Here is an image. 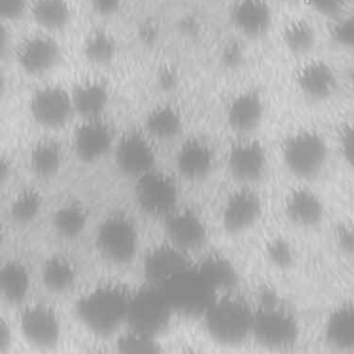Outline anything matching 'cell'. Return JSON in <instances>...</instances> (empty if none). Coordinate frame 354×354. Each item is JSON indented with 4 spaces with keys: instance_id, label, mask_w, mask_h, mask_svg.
Here are the masks:
<instances>
[{
    "instance_id": "cell-1",
    "label": "cell",
    "mask_w": 354,
    "mask_h": 354,
    "mask_svg": "<svg viewBox=\"0 0 354 354\" xmlns=\"http://www.w3.org/2000/svg\"><path fill=\"white\" fill-rule=\"evenodd\" d=\"M131 295L120 283L98 285L77 300V318L95 336H112L127 322Z\"/></svg>"
},
{
    "instance_id": "cell-2",
    "label": "cell",
    "mask_w": 354,
    "mask_h": 354,
    "mask_svg": "<svg viewBox=\"0 0 354 354\" xmlns=\"http://www.w3.org/2000/svg\"><path fill=\"white\" fill-rule=\"evenodd\" d=\"M253 318L254 308L232 290L218 293L203 314L210 337L227 347L239 346L252 336Z\"/></svg>"
},
{
    "instance_id": "cell-3",
    "label": "cell",
    "mask_w": 354,
    "mask_h": 354,
    "mask_svg": "<svg viewBox=\"0 0 354 354\" xmlns=\"http://www.w3.org/2000/svg\"><path fill=\"white\" fill-rule=\"evenodd\" d=\"M300 333L296 317L279 303L257 304L252 337L270 351H288L295 347Z\"/></svg>"
},
{
    "instance_id": "cell-4",
    "label": "cell",
    "mask_w": 354,
    "mask_h": 354,
    "mask_svg": "<svg viewBox=\"0 0 354 354\" xmlns=\"http://www.w3.org/2000/svg\"><path fill=\"white\" fill-rule=\"evenodd\" d=\"M328 155L326 140L315 130L297 131L282 145V159L286 169L301 180L315 178L324 170Z\"/></svg>"
},
{
    "instance_id": "cell-5",
    "label": "cell",
    "mask_w": 354,
    "mask_h": 354,
    "mask_svg": "<svg viewBox=\"0 0 354 354\" xmlns=\"http://www.w3.org/2000/svg\"><path fill=\"white\" fill-rule=\"evenodd\" d=\"M174 313L203 315L218 295L194 266L159 286Z\"/></svg>"
},
{
    "instance_id": "cell-6",
    "label": "cell",
    "mask_w": 354,
    "mask_h": 354,
    "mask_svg": "<svg viewBox=\"0 0 354 354\" xmlns=\"http://www.w3.org/2000/svg\"><path fill=\"white\" fill-rule=\"evenodd\" d=\"M95 246L106 261L118 266L129 264L138 249V231L134 221L122 213L108 216L98 225Z\"/></svg>"
},
{
    "instance_id": "cell-7",
    "label": "cell",
    "mask_w": 354,
    "mask_h": 354,
    "mask_svg": "<svg viewBox=\"0 0 354 354\" xmlns=\"http://www.w3.org/2000/svg\"><path fill=\"white\" fill-rule=\"evenodd\" d=\"M173 313L162 289L148 285L133 292L126 324L131 330L158 336L169 325Z\"/></svg>"
},
{
    "instance_id": "cell-8",
    "label": "cell",
    "mask_w": 354,
    "mask_h": 354,
    "mask_svg": "<svg viewBox=\"0 0 354 354\" xmlns=\"http://www.w3.org/2000/svg\"><path fill=\"white\" fill-rule=\"evenodd\" d=\"M134 196L145 213L165 218L177 209L180 191L173 176L153 169L136 178Z\"/></svg>"
},
{
    "instance_id": "cell-9",
    "label": "cell",
    "mask_w": 354,
    "mask_h": 354,
    "mask_svg": "<svg viewBox=\"0 0 354 354\" xmlns=\"http://www.w3.org/2000/svg\"><path fill=\"white\" fill-rule=\"evenodd\" d=\"M113 158L120 173L138 178L155 169L153 140L144 130H129L116 140Z\"/></svg>"
},
{
    "instance_id": "cell-10",
    "label": "cell",
    "mask_w": 354,
    "mask_h": 354,
    "mask_svg": "<svg viewBox=\"0 0 354 354\" xmlns=\"http://www.w3.org/2000/svg\"><path fill=\"white\" fill-rule=\"evenodd\" d=\"M29 113L43 129H61L75 113L71 91L58 84L36 88L29 100Z\"/></svg>"
},
{
    "instance_id": "cell-11",
    "label": "cell",
    "mask_w": 354,
    "mask_h": 354,
    "mask_svg": "<svg viewBox=\"0 0 354 354\" xmlns=\"http://www.w3.org/2000/svg\"><path fill=\"white\" fill-rule=\"evenodd\" d=\"M61 46L48 33H33L19 41L15 61L19 69L32 77L51 72L61 61Z\"/></svg>"
},
{
    "instance_id": "cell-12",
    "label": "cell",
    "mask_w": 354,
    "mask_h": 354,
    "mask_svg": "<svg viewBox=\"0 0 354 354\" xmlns=\"http://www.w3.org/2000/svg\"><path fill=\"white\" fill-rule=\"evenodd\" d=\"M19 326L28 343L47 351L57 347L61 337V321L58 314L46 304L26 306L19 318Z\"/></svg>"
},
{
    "instance_id": "cell-13",
    "label": "cell",
    "mask_w": 354,
    "mask_h": 354,
    "mask_svg": "<svg viewBox=\"0 0 354 354\" xmlns=\"http://www.w3.org/2000/svg\"><path fill=\"white\" fill-rule=\"evenodd\" d=\"M112 126L104 118L80 119L72 136V148L76 158L93 163L104 158L115 147Z\"/></svg>"
},
{
    "instance_id": "cell-14",
    "label": "cell",
    "mask_w": 354,
    "mask_h": 354,
    "mask_svg": "<svg viewBox=\"0 0 354 354\" xmlns=\"http://www.w3.org/2000/svg\"><path fill=\"white\" fill-rule=\"evenodd\" d=\"M189 253L166 242L152 248L144 259V277L152 286H160L176 275L192 268Z\"/></svg>"
},
{
    "instance_id": "cell-15",
    "label": "cell",
    "mask_w": 354,
    "mask_h": 354,
    "mask_svg": "<svg viewBox=\"0 0 354 354\" xmlns=\"http://www.w3.org/2000/svg\"><path fill=\"white\" fill-rule=\"evenodd\" d=\"M227 167L231 176L241 183L259 181L267 170V152L260 141L243 137L231 145Z\"/></svg>"
},
{
    "instance_id": "cell-16",
    "label": "cell",
    "mask_w": 354,
    "mask_h": 354,
    "mask_svg": "<svg viewBox=\"0 0 354 354\" xmlns=\"http://www.w3.org/2000/svg\"><path fill=\"white\" fill-rule=\"evenodd\" d=\"M165 234L169 243L187 253L202 248L207 239L206 224L192 209H176L166 216Z\"/></svg>"
},
{
    "instance_id": "cell-17",
    "label": "cell",
    "mask_w": 354,
    "mask_h": 354,
    "mask_svg": "<svg viewBox=\"0 0 354 354\" xmlns=\"http://www.w3.org/2000/svg\"><path fill=\"white\" fill-rule=\"evenodd\" d=\"M261 212L260 196L253 189L241 188L227 198L221 210V221L228 232L238 234L256 224Z\"/></svg>"
},
{
    "instance_id": "cell-18",
    "label": "cell",
    "mask_w": 354,
    "mask_h": 354,
    "mask_svg": "<svg viewBox=\"0 0 354 354\" xmlns=\"http://www.w3.org/2000/svg\"><path fill=\"white\" fill-rule=\"evenodd\" d=\"M264 113L266 105L263 95L256 90H245L228 102L225 120L232 131L245 137L260 126Z\"/></svg>"
},
{
    "instance_id": "cell-19",
    "label": "cell",
    "mask_w": 354,
    "mask_h": 354,
    "mask_svg": "<svg viewBox=\"0 0 354 354\" xmlns=\"http://www.w3.org/2000/svg\"><path fill=\"white\" fill-rule=\"evenodd\" d=\"M235 30L246 39L264 36L272 24V11L267 0H236L231 10Z\"/></svg>"
},
{
    "instance_id": "cell-20",
    "label": "cell",
    "mask_w": 354,
    "mask_h": 354,
    "mask_svg": "<svg viewBox=\"0 0 354 354\" xmlns=\"http://www.w3.org/2000/svg\"><path fill=\"white\" fill-rule=\"evenodd\" d=\"M326 206L322 198L307 187L292 189L285 199V214L288 220L300 228H314L325 217Z\"/></svg>"
},
{
    "instance_id": "cell-21",
    "label": "cell",
    "mask_w": 354,
    "mask_h": 354,
    "mask_svg": "<svg viewBox=\"0 0 354 354\" xmlns=\"http://www.w3.org/2000/svg\"><path fill=\"white\" fill-rule=\"evenodd\" d=\"M213 149L201 138H188L180 145L176 155V167L180 176L191 181L207 177L213 169Z\"/></svg>"
},
{
    "instance_id": "cell-22",
    "label": "cell",
    "mask_w": 354,
    "mask_h": 354,
    "mask_svg": "<svg viewBox=\"0 0 354 354\" xmlns=\"http://www.w3.org/2000/svg\"><path fill=\"white\" fill-rule=\"evenodd\" d=\"M73 111L80 119L102 118L111 100V91L100 79H86L73 86L71 91Z\"/></svg>"
},
{
    "instance_id": "cell-23",
    "label": "cell",
    "mask_w": 354,
    "mask_h": 354,
    "mask_svg": "<svg viewBox=\"0 0 354 354\" xmlns=\"http://www.w3.org/2000/svg\"><path fill=\"white\" fill-rule=\"evenodd\" d=\"M324 337L328 346L336 351H354V301L340 303L328 314Z\"/></svg>"
},
{
    "instance_id": "cell-24",
    "label": "cell",
    "mask_w": 354,
    "mask_h": 354,
    "mask_svg": "<svg viewBox=\"0 0 354 354\" xmlns=\"http://www.w3.org/2000/svg\"><path fill=\"white\" fill-rule=\"evenodd\" d=\"M299 91L310 101H324L329 98L337 86L333 69L322 61L306 64L296 76Z\"/></svg>"
},
{
    "instance_id": "cell-25",
    "label": "cell",
    "mask_w": 354,
    "mask_h": 354,
    "mask_svg": "<svg viewBox=\"0 0 354 354\" xmlns=\"http://www.w3.org/2000/svg\"><path fill=\"white\" fill-rule=\"evenodd\" d=\"M184 122L180 111L169 104L151 109L144 119V131L153 141H170L183 130Z\"/></svg>"
},
{
    "instance_id": "cell-26",
    "label": "cell",
    "mask_w": 354,
    "mask_h": 354,
    "mask_svg": "<svg viewBox=\"0 0 354 354\" xmlns=\"http://www.w3.org/2000/svg\"><path fill=\"white\" fill-rule=\"evenodd\" d=\"M0 289L4 300L11 304H19L25 300L30 290V274L22 261L10 259L3 263Z\"/></svg>"
},
{
    "instance_id": "cell-27",
    "label": "cell",
    "mask_w": 354,
    "mask_h": 354,
    "mask_svg": "<svg viewBox=\"0 0 354 354\" xmlns=\"http://www.w3.org/2000/svg\"><path fill=\"white\" fill-rule=\"evenodd\" d=\"M77 270L72 260L55 254L47 259L41 268V282L53 293L68 292L76 282Z\"/></svg>"
},
{
    "instance_id": "cell-28",
    "label": "cell",
    "mask_w": 354,
    "mask_h": 354,
    "mask_svg": "<svg viewBox=\"0 0 354 354\" xmlns=\"http://www.w3.org/2000/svg\"><path fill=\"white\" fill-rule=\"evenodd\" d=\"M29 12L36 25L47 32L65 28L71 19L68 0H30Z\"/></svg>"
},
{
    "instance_id": "cell-29",
    "label": "cell",
    "mask_w": 354,
    "mask_h": 354,
    "mask_svg": "<svg viewBox=\"0 0 354 354\" xmlns=\"http://www.w3.org/2000/svg\"><path fill=\"white\" fill-rule=\"evenodd\" d=\"M195 267L217 293L230 292L236 283L238 277L232 263L220 254H209Z\"/></svg>"
},
{
    "instance_id": "cell-30",
    "label": "cell",
    "mask_w": 354,
    "mask_h": 354,
    "mask_svg": "<svg viewBox=\"0 0 354 354\" xmlns=\"http://www.w3.org/2000/svg\"><path fill=\"white\" fill-rule=\"evenodd\" d=\"M62 148L50 138L37 141L29 153V165L32 171L40 178H48L55 176L62 166Z\"/></svg>"
},
{
    "instance_id": "cell-31",
    "label": "cell",
    "mask_w": 354,
    "mask_h": 354,
    "mask_svg": "<svg viewBox=\"0 0 354 354\" xmlns=\"http://www.w3.org/2000/svg\"><path fill=\"white\" fill-rule=\"evenodd\" d=\"M87 220L88 214L83 205L77 202H66L54 212L53 227L59 236L73 239L84 231Z\"/></svg>"
},
{
    "instance_id": "cell-32",
    "label": "cell",
    "mask_w": 354,
    "mask_h": 354,
    "mask_svg": "<svg viewBox=\"0 0 354 354\" xmlns=\"http://www.w3.org/2000/svg\"><path fill=\"white\" fill-rule=\"evenodd\" d=\"M82 53L86 61L93 65H108L116 57L118 43L109 32L95 29L91 30L83 40Z\"/></svg>"
},
{
    "instance_id": "cell-33",
    "label": "cell",
    "mask_w": 354,
    "mask_h": 354,
    "mask_svg": "<svg viewBox=\"0 0 354 354\" xmlns=\"http://www.w3.org/2000/svg\"><path fill=\"white\" fill-rule=\"evenodd\" d=\"M282 41L293 55H304L310 53L317 41L314 26L306 19H295L289 22L282 32Z\"/></svg>"
},
{
    "instance_id": "cell-34",
    "label": "cell",
    "mask_w": 354,
    "mask_h": 354,
    "mask_svg": "<svg viewBox=\"0 0 354 354\" xmlns=\"http://www.w3.org/2000/svg\"><path fill=\"white\" fill-rule=\"evenodd\" d=\"M116 354H163L156 336L129 329L116 340Z\"/></svg>"
},
{
    "instance_id": "cell-35",
    "label": "cell",
    "mask_w": 354,
    "mask_h": 354,
    "mask_svg": "<svg viewBox=\"0 0 354 354\" xmlns=\"http://www.w3.org/2000/svg\"><path fill=\"white\" fill-rule=\"evenodd\" d=\"M43 205L41 195L35 189L19 192L11 203V217L18 224L32 223L40 213Z\"/></svg>"
},
{
    "instance_id": "cell-36",
    "label": "cell",
    "mask_w": 354,
    "mask_h": 354,
    "mask_svg": "<svg viewBox=\"0 0 354 354\" xmlns=\"http://www.w3.org/2000/svg\"><path fill=\"white\" fill-rule=\"evenodd\" d=\"M268 260L279 268H289L295 261V250L283 238H275L267 245Z\"/></svg>"
},
{
    "instance_id": "cell-37",
    "label": "cell",
    "mask_w": 354,
    "mask_h": 354,
    "mask_svg": "<svg viewBox=\"0 0 354 354\" xmlns=\"http://www.w3.org/2000/svg\"><path fill=\"white\" fill-rule=\"evenodd\" d=\"M333 239L336 248L346 256L354 257V224L342 221L335 227Z\"/></svg>"
},
{
    "instance_id": "cell-38",
    "label": "cell",
    "mask_w": 354,
    "mask_h": 354,
    "mask_svg": "<svg viewBox=\"0 0 354 354\" xmlns=\"http://www.w3.org/2000/svg\"><path fill=\"white\" fill-rule=\"evenodd\" d=\"M335 43L346 48H354V15L339 19L332 28Z\"/></svg>"
},
{
    "instance_id": "cell-39",
    "label": "cell",
    "mask_w": 354,
    "mask_h": 354,
    "mask_svg": "<svg viewBox=\"0 0 354 354\" xmlns=\"http://www.w3.org/2000/svg\"><path fill=\"white\" fill-rule=\"evenodd\" d=\"M339 147L344 163L354 171V122L346 124L342 129Z\"/></svg>"
},
{
    "instance_id": "cell-40",
    "label": "cell",
    "mask_w": 354,
    "mask_h": 354,
    "mask_svg": "<svg viewBox=\"0 0 354 354\" xmlns=\"http://www.w3.org/2000/svg\"><path fill=\"white\" fill-rule=\"evenodd\" d=\"M30 0H1V17L4 21L14 22L29 11Z\"/></svg>"
},
{
    "instance_id": "cell-41",
    "label": "cell",
    "mask_w": 354,
    "mask_h": 354,
    "mask_svg": "<svg viewBox=\"0 0 354 354\" xmlns=\"http://www.w3.org/2000/svg\"><path fill=\"white\" fill-rule=\"evenodd\" d=\"M88 3L97 14L112 15L119 10L122 0H88Z\"/></svg>"
},
{
    "instance_id": "cell-42",
    "label": "cell",
    "mask_w": 354,
    "mask_h": 354,
    "mask_svg": "<svg viewBox=\"0 0 354 354\" xmlns=\"http://www.w3.org/2000/svg\"><path fill=\"white\" fill-rule=\"evenodd\" d=\"M242 55H243V53L238 47L228 46L223 53V62L230 68L238 66L242 61Z\"/></svg>"
},
{
    "instance_id": "cell-43",
    "label": "cell",
    "mask_w": 354,
    "mask_h": 354,
    "mask_svg": "<svg viewBox=\"0 0 354 354\" xmlns=\"http://www.w3.org/2000/svg\"><path fill=\"white\" fill-rule=\"evenodd\" d=\"M12 332L10 329V325L6 319H1L0 322V350L1 353H6L12 342Z\"/></svg>"
},
{
    "instance_id": "cell-44",
    "label": "cell",
    "mask_w": 354,
    "mask_h": 354,
    "mask_svg": "<svg viewBox=\"0 0 354 354\" xmlns=\"http://www.w3.org/2000/svg\"><path fill=\"white\" fill-rule=\"evenodd\" d=\"M308 1L322 12H332L333 10L339 8L344 0H308Z\"/></svg>"
},
{
    "instance_id": "cell-45",
    "label": "cell",
    "mask_w": 354,
    "mask_h": 354,
    "mask_svg": "<svg viewBox=\"0 0 354 354\" xmlns=\"http://www.w3.org/2000/svg\"><path fill=\"white\" fill-rule=\"evenodd\" d=\"M174 73L171 71H163L160 75H159V80L162 82V87L166 88V87H171L173 83L176 82L174 79Z\"/></svg>"
},
{
    "instance_id": "cell-46",
    "label": "cell",
    "mask_w": 354,
    "mask_h": 354,
    "mask_svg": "<svg viewBox=\"0 0 354 354\" xmlns=\"http://www.w3.org/2000/svg\"><path fill=\"white\" fill-rule=\"evenodd\" d=\"M183 354H201V353H196V351H192V350H189V351H184Z\"/></svg>"
},
{
    "instance_id": "cell-47",
    "label": "cell",
    "mask_w": 354,
    "mask_h": 354,
    "mask_svg": "<svg viewBox=\"0 0 354 354\" xmlns=\"http://www.w3.org/2000/svg\"><path fill=\"white\" fill-rule=\"evenodd\" d=\"M88 354H105V353H102V351H93V353H88Z\"/></svg>"
},
{
    "instance_id": "cell-48",
    "label": "cell",
    "mask_w": 354,
    "mask_h": 354,
    "mask_svg": "<svg viewBox=\"0 0 354 354\" xmlns=\"http://www.w3.org/2000/svg\"><path fill=\"white\" fill-rule=\"evenodd\" d=\"M353 80H354V75H353Z\"/></svg>"
}]
</instances>
